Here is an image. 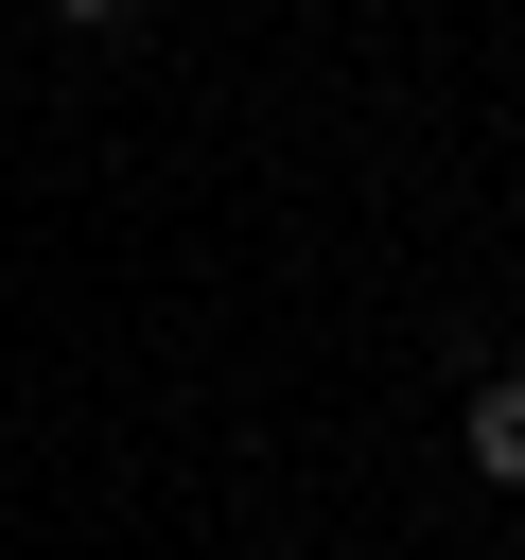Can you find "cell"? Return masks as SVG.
I'll list each match as a JSON object with an SVG mask.
<instances>
[{
	"label": "cell",
	"mask_w": 525,
	"mask_h": 560,
	"mask_svg": "<svg viewBox=\"0 0 525 560\" xmlns=\"http://www.w3.org/2000/svg\"><path fill=\"white\" fill-rule=\"evenodd\" d=\"M455 438H472V472H490V490H525V368H490Z\"/></svg>",
	"instance_id": "cell-1"
},
{
	"label": "cell",
	"mask_w": 525,
	"mask_h": 560,
	"mask_svg": "<svg viewBox=\"0 0 525 560\" xmlns=\"http://www.w3.org/2000/svg\"><path fill=\"white\" fill-rule=\"evenodd\" d=\"M52 18H88V35H105V18H122V0H52Z\"/></svg>",
	"instance_id": "cell-2"
}]
</instances>
